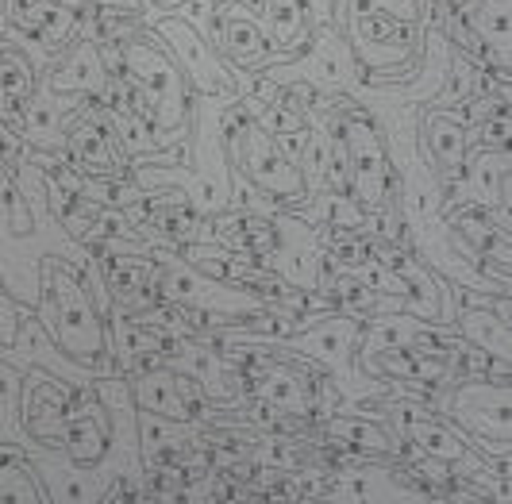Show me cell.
<instances>
[{"label": "cell", "mask_w": 512, "mask_h": 504, "mask_svg": "<svg viewBox=\"0 0 512 504\" xmlns=\"http://www.w3.org/2000/svg\"><path fill=\"white\" fill-rule=\"evenodd\" d=\"M247 127H251V120H247V112H243V108L224 112V139H228L231 151L239 147V139H243V131H247Z\"/></svg>", "instance_id": "obj_41"}, {"label": "cell", "mask_w": 512, "mask_h": 504, "mask_svg": "<svg viewBox=\"0 0 512 504\" xmlns=\"http://www.w3.org/2000/svg\"><path fill=\"white\" fill-rule=\"evenodd\" d=\"M501 108H509V93H497V97H489V101H470L466 116H470V124H482L486 116L501 112Z\"/></svg>", "instance_id": "obj_42"}, {"label": "cell", "mask_w": 512, "mask_h": 504, "mask_svg": "<svg viewBox=\"0 0 512 504\" xmlns=\"http://www.w3.org/2000/svg\"><path fill=\"white\" fill-rule=\"evenodd\" d=\"M0 501H47V493L39 489V481L31 478L24 462L0 466Z\"/></svg>", "instance_id": "obj_30"}, {"label": "cell", "mask_w": 512, "mask_h": 504, "mask_svg": "<svg viewBox=\"0 0 512 504\" xmlns=\"http://www.w3.org/2000/svg\"><path fill=\"white\" fill-rule=\"evenodd\" d=\"M70 127V158H74L77 166L85 170V174L93 177H124V162L116 158V139H112V131L101 124V120H66Z\"/></svg>", "instance_id": "obj_14"}, {"label": "cell", "mask_w": 512, "mask_h": 504, "mask_svg": "<svg viewBox=\"0 0 512 504\" xmlns=\"http://www.w3.org/2000/svg\"><path fill=\"white\" fill-rule=\"evenodd\" d=\"M347 151H351V197L359 201V208L366 216H378L385 208V197L393 189V170L385 158L382 131L370 116L362 112H347L339 116Z\"/></svg>", "instance_id": "obj_2"}, {"label": "cell", "mask_w": 512, "mask_h": 504, "mask_svg": "<svg viewBox=\"0 0 512 504\" xmlns=\"http://www.w3.org/2000/svg\"><path fill=\"white\" fill-rule=\"evenodd\" d=\"M158 443H174V431L166 428V424H151L147 428V454L158 451Z\"/></svg>", "instance_id": "obj_45"}, {"label": "cell", "mask_w": 512, "mask_h": 504, "mask_svg": "<svg viewBox=\"0 0 512 504\" xmlns=\"http://www.w3.org/2000/svg\"><path fill=\"white\" fill-rule=\"evenodd\" d=\"M459 328L462 339L474 343L478 351H486L489 358H509V320L497 316V308H474L466 304L459 312Z\"/></svg>", "instance_id": "obj_25"}, {"label": "cell", "mask_w": 512, "mask_h": 504, "mask_svg": "<svg viewBox=\"0 0 512 504\" xmlns=\"http://www.w3.org/2000/svg\"><path fill=\"white\" fill-rule=\"evenodd\" d=\"M151 220L162 227L166 235L181 239V243H189V239L197 235V212L189 208V201H178V208H170V212H166V208H154Z\"/></svg>", "instance_id": "obj_32"}, {"label": "cell", "mask_w": 512, "mask_h": 504, "mask_svg": "<svg viewBox=\"0 0 512 504\" xmlns=\"http://www.w3.org/2000/svg\"><path fill=\"white\" fill-rule=\"evenodd\" d=\"M89 4H97V8H108V12H124V16H139V0H89Z\"/></svg>", "instance_id": "obj_44"}, {"label": "cell", "mask_w": 512, "mask_h": 504, "mask_svg": "<svg viewBox=\"0 0 512 504\" xmlns=\"http://www.w3.org/2000/svg\"><path fill=\"white\" fill-rule=\"evenodd\" d=\"M509 0H459L447 16V31L466 51H482L509 74Z\"/></svg>", "instance_id": "obj_4"}, {"label": "cell", "mask_w": 512, "mask_h": 504, "mask_svg": "<svg viewBox=\"0 0 512 504\" xmlns=\"http://www.w3.org/2000/svg\"><path fill=\"white\" fill-rule=\"evenodd\" d=\"M335 297H339L343 304H355V308H374V304H378V293H374L355 270L335 281Z\"/></svg>", "instance_id": "obj_36"}, {"label": "cell", "mask_w": 512, "mask_h": 504, "mask_svg": "<svg viewBox=\"0 0 512 504\" xmlns=\"http://www.w3.org/2000/svg\"><path fill=\"white\" fill-rule=\"evenodd\" d=\"M43 304H47V320H51L54 343L62 354H70L74 362L89 370H108L112 362V343L97 312L93 297L85 293V285L74 278V270L58 258H47L43 266Z\"/></svg>", "instance_id": "obj_1"}, {"label": "cell", "mask_w": 512, "mask_h": 504, "mask_svg": "<svg viewBox=\"0 0 512 504\" xmlns=\"http://www.w3.org/2000/svg\"><path fill=\"white\" fill-rule=\"evenodd\" d=\"M135 404H139L143 412L158 416V420H170V424L193 420L189 404L181 401L178 374L166 370V366H147V374L135 381Z\"/></svg>", "instance_id": "obj_21"}, {"label": "cell", "mask_w": 512, "mask_h": 504, "mask_svg": "<svg viewBox=\"0 0 512 504\" xmlns=\"http://www.w3.org/2000/svg\"><path fill=\"white\" fill-rule=\"evenodd\" d=\"M285 339H289V351L305 354L312 362L347 366L351 354L359 351L362 324L355 316H328V320H320L316 328L301 331V335H285Z\"/></svg>", "instance_id": "obj_11"}, {"label": "cell", "mask_w": 512, "mask_h": 504, "mask_svg": "<svg viewBox=\"0 0 512 504\" xmlns=\"http://www.w3.org/2000/svg\"><path fill=\"white\" fill-rule=\"evenodd\" d=\"M478 147H489V151H509V108L493 112L478 124Z\"/></svg>", "instance_id": "obj_35"}, {"label": "cell", "mask_w": 512, "mask_h": 504, "mask_svg": "<svg viewBox=\"0 0 512 504\" xmlns=\"http://www.w3.org/2000/svg\"><path fill=\"white\" fill-rule=\"evenodd\" d=\"M258 127L274 139V135H285V131H297V127H305V120H301V112L297 108H289V97H285L282 104H274L262 120H258Z\"/></svg>", "instance_id": "obj_37"}, {"label": "cell", "mask_w": 512, "mask_h": 504, "mask_svg": "<svg viewBox=\"0 0 512 504\" xmlns=\"http://www.w3.org/2000/svg\"><path fill=\"white\" fill-rule=\"evenodd\" d=\"M293 458H297V451L285 447V443H262L258 447V462H270V466H293Z\"/></svg>", "instance_id": "obj_43"}, {"label": "cell", "mask_w": 512, "mask_h": 504, "mask_svg": "<svg viewBox=\"0 0 512 504\" xmlns=\"http://www.w3.org/2000/svg\"><path fill=\"white\" fill-rule=\"evenodd\" d=\"M12 462H24V451H20V447H4V443H0V466H12Z\"/></svg>", "instance_id": "obj_46"}, {"label": "cell", "mask_w": 512, "mask_h": 504, "mask_svg": "<svg viewBox=\"0 0 512 504\" xmlns=\"http://www.w3.org/2000/svg\"><path fill=\"white\" fill-rule=\"evenodd\" d=\"M158 289L162 301H170L174 308H231V289L216 285L205 270L181 258L158 262Z\"/></svg>", "instance_id": "obj_9"}, {"label": "cell", "mask_w": 512, "mask_h": 504, "mask_svg": "<svg viewBox=\"0 0 512 504\" xmlns=\"http://www.w3.org/2000/svg\"><path fill=\"white\" fill-rule=\"evenodd\" d=\"M158 35L170 43V54H174V62L181 66V74H185V81H189L193 89L216 93V97H224V93L231 97V93H235L231 70L216 58L212 43H208L197 27H189L185 20H178V16H166V20L158 24Z\"/></svg>", "instance_id": "obj_5"}, {"label": "cell", "mask_w": 512, "mask_h": 504, "mask_svg": "<svg viewBox=\"0 0 512 504\" xmlns=\"http://www.w3.org/2000/svg\"><path fill=\"white\" fill-rule=\"evenodd\" d=\"M362 370L366 374H378V378L416 381V385H439V381L451 378V362L447 358H428V354H416L412 347L366 354L362 358Z\"/></svg>", "instance_id": "obj_18"}, {"label": "cell", "mask_w": 512, "mask_h": 504, "mask_svg": "<svg viewBox=\"0 0 512 504\" xmlns=\"http://www.w3.org/2000/svg\"><path fill=\"white\" fill-rule=\"evenodd\" d=\"M312 274H320L316 270V254H312V247L308 243H297V247H289V251L282 254V274L278 278H293L301 281V285H308V281H316Z\"/></svg>", "instance_id": "obj_34"}, {"label": "cell", "mask_w": 512, "mask_h": 504, "mask_svg": "<svg viewBox=\"0 0 512 504\" xmlns=\"http://www.w3.org/2000/svg\"><path fill=\"white\" fill-rule=\"evenodd\" d=\"M462 170H466L470 193L478 197L482 208H489L497 220H501V212L509 216V151L482 147L478 154H466Z\"/></svg>", "instance_id": "obj_15"}, {"label": "cell", "mask_w": 512, "mask_h": 504, "mask_svg": "<svg viewBox=\"0 0 512 504\" xmlns=\"http://www.w3.org/2000/svg\"><path fill=\"white\" fill-rule=\"evenodd\" d=\"M16 331H20V312H16V304L0 301V347H12V343H16Z\"/></svg>", "instance_id": "obj_40"}, {"label": "cell", "mask_w": 512, "mask_h": 504, "mask_svg": "<svg viewBox=\"0 0 512 504\" xmlns=\"http://www.w3.org/2000/svg\"><path fill=\"white\" fill-rule=\"evenodd\" d=\"M0 27H4V0H0Z\"/></svg>", "instance_id": "obj_47"}, {"label": "cell", "mask_w": 512, "mask_h": 504, "mask_svg": "<svg viewBox=\"0 0 512 504\" xmlns=\"http://www.w3.org/2000/svg\"><path fill=\"white\" fill-rule=\"evenodd\" d=\"M447 416L466 428L470 435L493 439L497 447L509 451V385L497 381H466L455 389V397L447 404Z\"/></svg>", "instance_id": "obj_6"}, {"label": "cell", "mask_w": 512, "mask_h": 504, "mask_svg": "<svg viewBox=\"0 0 512 504\" xmlns=\"http://www.w3.org/2000/svg\"><path fill=\"white\" fill-rule=\"evenodd\" d=\"M451 224L474 243V251L489 254L493 262H501L509 270V231H501V220L489 208H482V204L478 208H462Z\"/></svg>", "instance_id": "obj_24"}, {"label": "cell", "mask_w": 512, "mask_h": 504, "mask_svg": "<svg viewBox=\"0 0 512 504\" xmlns=\"http://www.w3.org/2000/svg\"><path fill=\"white\" fill-rule=\"evenodd\" d=\"M266 35L278 51H305L308 16L305 0H266Z\"/></svg>", "instance_id": "obj_26"}, {"label": "cell", "mask_w": 512, "mask_h": 504, "mask_svg": "<svg viewBox=\"0 0 512 504\" xmlns=\"http://www.w3.org/2000/svg\"><path fill=\"white\" fill-rule=\"evenodd\" d=\"M66 389L51 378L31 374L24 389V424L35 439L62 447V420H66Z\"/></svg>", "instance_id": "obj_13"}, {"label": "cell", "mask_w": 512, "mask_h": 504, "mask_svg": "<svg viewBox=\"0 0 512 504\" xmlns=\"http://www.w3.org/2000/svg\"><path fill=\"white\" fill-rule=\"evenodd\" d=\"M235 158V166L247 174V181L262 189V193H270V197H278V201H301L305 197V174H301V166H293L289 158H285L278 147H274V139L262 131V127H247L243 131V139H239V147L231 151Z\"/></svg>", "instance_id": "obj_3"}, {"label": "cell", "mask_w": 512, "mask_h": 504, "mask_svg": "<svg viewBox=\"0 0 512 504\" xmlns=\"http://www.w3.org/2000/svg\"><path fill=\"white\" fill-rule=\"evenodd\" d=\"M332 251L343 266H351V270H355V266H362V262H370V239H355L351 231H343V227H339Z\"/></svg>", "instance_id": "obj_38"}, {"label": "cell", "mask_w": 512, "mask_h": 504, "mask_svg": "<svg viewBox=\"0 0 512 504\" xmlns=\"http://www.w3.org/2000/svg\"><path fill=\"white\" fill-rule=\"evenodd\" d=\"M54 93H104L108 89V74H104L101 58L93 43H77L74 54L54 70L51 77Z\"/></svg>", "instance_id": "obj_23"}, {"label": "cell", "mask_w": 512, "mask_h": 504, "mask_svg": "<svg viewBox=\"0 0 512 504\" xmlns=\"http://www.w3.org/2000/svg\"><path fill=\"white\" fill-rule=\"evenodd\" d=\"M62 447L70 451L77 466H97L108 451V420L93 401V393L66 397V420H62Z\"/></svg>", "instance_id": "obj_10"}, {"label": "cell", "mask_w": 512, "mask_h": 504, "mask_svg": "<svg viewBox=\"0 0 512 504\" xmlns=\"http://www.w3.org/2000/svg\"><path fill=\"white\" fill-rule=\"evenodd\" d=\"M347 31H351V39H355V47H359L362 54L370 51V47L389 54L385 62L405 58V54L412 51V27L401 24L397 12H389V8H370V12H362V16H355V20L347 24Z\"/></svg>", "instance_id": "obj_19"}, {"label": "cell", "mask_w": 512, "mask_h": 504, "mask_svg": "<svg viewBox=\"0 0 512 504\" xmlns=\"http://www.w3.org/2000/svg\"><path fill=\"white\" fill-rule=\"evenodd\" d=\"M412 335H416V324H412V316H382V320H374L370 328L362 331V358L366 354H378V351H397V347H409Z\"/></svg>", "instance_id": "obj_29"}, {"label": "cell", "mask_w": 512, "mask_h": 504, "mask_svg": "<svg viewBox=\"0 0 512 504\" xmlns=\"http://www.w3.org/2000/svg\"><path fill=\"white\" fill-rule=\"evenodd\" d=\"M401 431H405L428 458H436V462H447V466L478 462V454L470 451V443H466L462 435H455V428H447L443 420H436V416H424V412L405 408V412H401Z\"/></svg>", "instance_id": "obj_17"}, {"label": "cell", "mask_w": 512, "mask_h": 504, "mask_svg": "<svg viewBox=\"0 0 512 504\" xmlns=\"http://www.w3.org/2000/svg\"><path fill=\"white\" fill-rule=\"evenodd\" d=\"M428 151H432V162L443 177H459L462 162L470 154V127L462 124L455 112H432L428 116Z\"/></svg>", "instance_id": "obj_20"}, {"label": "cell", "mask_w": 512, "mask_h": 504, "mask_svg": "<svg viewBox=\"0 0 512 504\" xmlns=\"http://www.w3.org/2000/svg\"><path fill=\"white\" fill-rule=\"evenodd\" d=\"M108 285L116 293V301L131 308V312H143L162 301V289H158V262L151 258H108Z\"/></svg>", "instance_id": "obj_16"}, {"label": "cell", "mask_w": 512, "mask_h": 504, "mask_svg": "<svg viewBox=\"0 0 512 504\" xmlns=\"http://www.w3.org/2000/svg\"><path fill=\"white\" fill-rule=\"evenodd\" d=\"M243 358H247V370H251V393L266 408H278L289 416H312L316 412L312 385L297 370H289L282 362H270L266 354H243Z\"/></svg>", "instance_id": "obj_8"}, {"label": "cell", "mask_w": 512, "mask_h": 504, "mask_svg": "<svg viewBox=\"0 0 512 504\" xmlns=\"http://www.w3.org/2000/svg\"><path fill=\"white\" fill-rule=\"evenodd\" d=\"M81 197H85V177L77 170H58L51 177V208L58 216H70Z\"/></svg>", "instance_id": "obj_31"}, {"label": "cell", "mask_w": 512, "mask_h": 504, "mask_svg": "<svg viewBox=\"0 0 512 504\" xmlns=\"http://www.w3.org/2000/svg\"><path fill=\"white\" fill-rule=\"evenodd\" d=\"M362 216H366V212H362L359 201H355L351 193H328V197H324V220H328L335 231H339V227H343V231H355V227L362 224Z\"/></svg>", "instance_id": "obj_33"}, {"label": "cell", "mask_w": 512, "mask_h": 504, "mask_svg": "<svg viewBox=\"0 0 512 504\" xmlns=\"http://www.w3.org/2000/svg\"><path fill=\"white\" fill-rule=\"evenodd\" d=\"M332 439H339L343 447H351V451H370V454H393L397 451V443H393V435L382 428V424H366V420H328L324 424Z\"/></svg>", "instance_id": "obj_28"}, {"label": "cell", "mask_w": 512, "mask_h": 504, "mask_svg": "<svg viewBox=\"0 0 512 504\" xmlns=\"http://www.w3.org/2000/svg\"><path fill=\"white\" fill-rule=\"evenodd\" d=\"M104 120L112 127L116 147L128 151L131 158H139V154L154 158V154H158V139H154L151 124H147L143 116H135L128 104H104Z\"/></svg>", "instance_id": "obj_27"}, {"label": "cell", "mask_w": 512, "mask_h": 504, "mask_svg": "<svg viewBox=\"0 0 512 504\" xmlns=\"http://www.w3.org/2000/svg\"><path fill=\"white\" fill-rule=\"evenodd\" d=\"M370 258L374 262H382L389 266L401 285H405V308H409L412 320H420V324H439L443 316H447V293H443V285L436 281V274H428V266H420L412 254H405L401 247H393V243H378V239H370Z\"/></svg>", "instance_id": "obj_7"}, {"label": "cell", "mask_w": 512, "mask_h": 504, "mask_svg": "<svg viewBox=\"0 0 512 504\" xmlns=\"http://www.w3.org/2000/svg\"><path fill=\"white\" fill-rule=\"evenodd\" d=\"M31 97H35V70H31L27 54L0 47V104L16 127H24V104Z\"/></svg>", "instance_id": "obj_22"}, {"label": "cell", "mask_w": 512, "mask_h": 504, "mask_svg": "<svg viewBox=\"0 0 512 504\" xmlns=\"http://www.w3.org/2000/svg\"><path fill=\"white\" fill-rule=\"evenodd\" d=\"M216 31V47L220 54H228L235 66L243 70H262L270 58H274V43L266 35V24H258L255 16H247L243 8L235 16H224Z\"/></svg>", "instance_id": "obj_12"}, {"label": "cell", "mask_w": 512, "mask_h": 504, "mask_svg": "<svg viewBox=\"0 0 512 504\" xmlns=\"http://www.w3.org/2000/svg\"><path fill=\"white\" fill-rule=\"evenodd\" d=\"M308 127H297V131H285V135H274V147L293 162V166H301V154H305V143H308Z\"/></svg>", "instance_id": "obj_39"}]
</instances>
